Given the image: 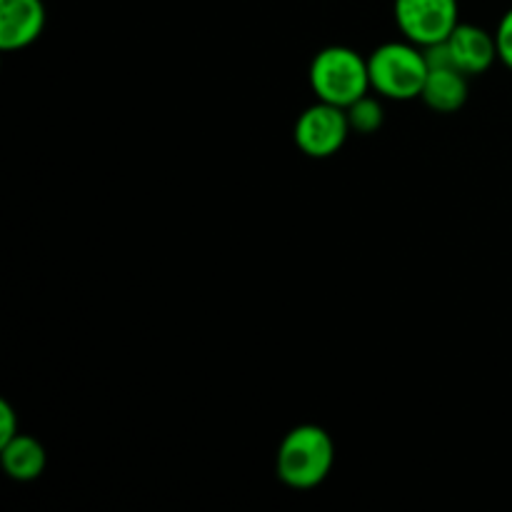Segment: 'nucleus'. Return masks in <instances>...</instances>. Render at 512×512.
Returning <instances> with one entry per match:
<instances>
[{"label": "nucleus", "instance_id": "nucleus-12", "mask_svg": "<svg viewBox=\"0 0 512 512\" xmlns=\"http://www.w3.org/2000/svg\"><path fill=\"white\" fill-rule=\"evenodd\" d=\"M15 435H18V418H15V410L3 400L0 403V445L13 440Z\"/></svg>", "mask_w": 512, "mask_h": 512}, {"label": "nucleus", "instance_id": "nucleus-11", "mask_svg": "<svg viewBox=\"0 0 512 512\" xmlns=\"http://www.w3.org/2000/svg\"><path fill=\"white\" fill-rule=\"evenodd\" d=\"M495 43H498V58L512 70V8L500 18Z\"/></svg>", "mask_w": 512, "mask_h": 512}, {"label": "nucleus", "instance_id": "nucleus-10", "mask_svg": "<svg viewBox=\"0 0 512 512\" xmlns=\"http://www.w3.org/2000/svg\"><path fill=\"white\" fill-rule=\"evenodd\" d=\"M345 113H348L350 128H353L355 133H363V135L375 133L385 120L383 105H380L375 98H370V95H363L360 100H355L350 108H345Z\"/></svg>", "mask_w": 512, "mask_h": 512}, {"label": "nucleus", "instance_id": "nucleus-4", "mask_svg": "<svg viewBox=\"0 0 512 512\" xmlns=\"http://www.w3.org/2000/svg\"><path fill=\"white\" fill-rule=\"evenodd\" d=\"M393 13L400 33L420 48L448 40L460 23L458 0H395Z\"/></svg>", "mask_w": 512, "mask_h": 512}, {"label": "nucleus", "instance_id": "nucleus-3", "mask_svg": "<svg viewBox=\"0 0 512 512\" xmlns=\"http://www.w3.org/2000/svg\"><path fill=\"white\" fill-rule=\"evenodd\" d=\"M370 88L390 100H413L423 95L428 80V60L415 43H385L368 58Z\"/></svg>", "mask_w": 512, "mask_h": 512}, {"label": "nucleus", "instance_id": "nucleus-2", "mask_svg": "<svg viewBox=\"0 0 512 512\" xmlns=\"http://www.w3.org/2000/svg\"><path fill=\"white\" fill-rule=\"evenodd\" d=\"M308 78L318 100L338 108H350L355 100L368 95L370 88L368 60L345 45L320 50L310 63Z\"/></svg>", "mask_w": 512, "mask_h": 512}, {"label": "nucleus", "instance_id": "nucleus-6", "mask_svg": "<svg viewBox=\"0 0 512 512\" xmlns=\"http://www.w3.org/2000/svg\"><path fill=\"white\" fill-rule=\"evenodd\" d=\"M45 28L43 0H0V48L20 50L40 38Z\"/></svg>", "mask_w": 512, "mask_h": 512}, {"label": "nucleus", "instance_id": "nucleus-1", "mask_svg": "<svg viewBox=\"0 0 512 512\" xmlns=\"http://www.w3.org/2000/svg\"><path fill=\"white\" fill-rule=\"evenodd\" d=\"M335 448L320 425H298L278 448V478L293 490H310L323 483L333 470Z\"/></svg>", "mask_w": 512, "mask_h": 512}, {"label": "nucleus", "instance_id": "nucleus-9", "mask_svg": "<svg viewBox=\"0 0 512 512\" xmlns=\"http://www.w3.org/2000/svg\"><path fill=\"white\" fill-rule=\"evenodd\" d=\"M3 468L5 473L20 483L40 478L45 470V448L30 435H15L3 445Z\"/></svg>", "mask_w": 512, "mask_h": 512}, {"label": "nucleus", "instance_id": "nucleus-8", "mask_svg": "<svg viewBox=\"0 0 512 512\" xmlns=\"http://www.w3.org/2000/svg\"><path fill=\"white\" fill-rule=\"evenodd\" d=\"M420 98L435 113H455L468 100V75L460 73L458 68L430 70Z\"/></svg>", "mask_w": 512, "mask_h": 512}, {"label": "nucleus", "instance_id": "nucleus-7", "mask_svg": "<svg viewBox=\"0 0 512 512\" xmlns=\"http://www.w3.org/2000/svg\"><path fill=\"white\" fill-rule=\"evenodd\" d=\"M445 43H448L450 55H453L455 68L465 75L485 73L495 63V58H498L495 35L478 28V25L458 23V28L450 33V38Z\"/></svg>", "mask_w": 512, "mask_h": 512}, {"label": "nucleus", "instance_id": "nucleus-5", "mask_svg": "<svg viewBox=\"0 0 512 512\" xmlns=\"http://www.w3.org/2000/svg\"><path fill=\"white\" fill-rule=\"evenodd\" d=\"M350 130L345 108L318 100L295 123V143L310 158H330L343 148Z\"/></svg>", "mask_w": 512, "mask_h": 512}]
</instances>
